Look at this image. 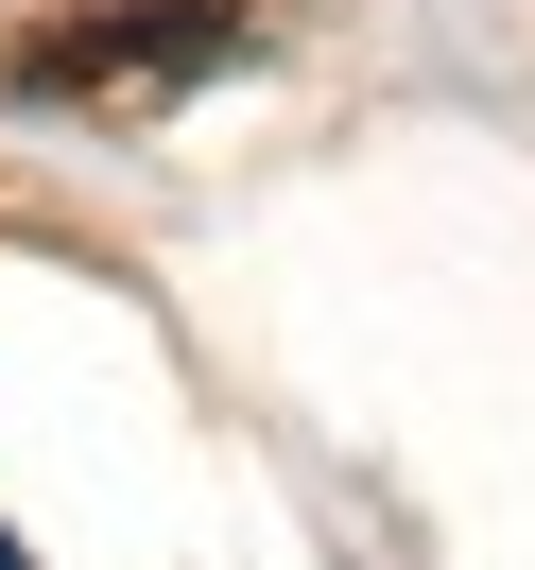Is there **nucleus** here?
Listing matches in <instances>:
<instances>
[{
  "instance_id": "1",
  "label": "nucleus",
  "mask_w": 535,
  "mask_h": 570,
  "mask_svg": "<svg viewBox=\"0 0 535 570\" xmlns=\"http://www.w3.org/2000/svg\"><path fill=\"white\" fill-rule=\"evenodd\" d=\"M259 52V0H87V18H36V36L0 52L18 105H190L208 70Z\"/></svg>"
}]
</instances>
